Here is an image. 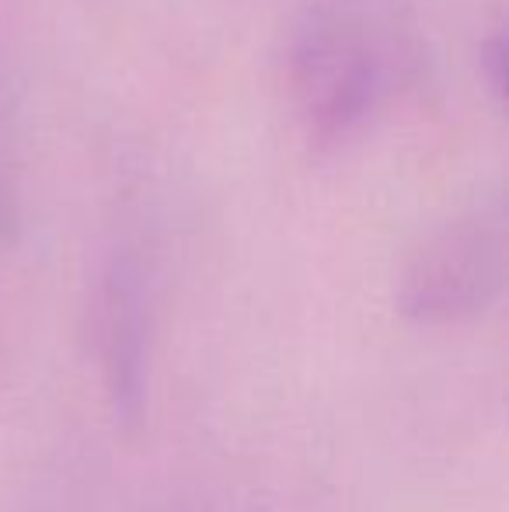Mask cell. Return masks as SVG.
I'll list each match as a JSON object with an SVG mask.
<instances>
[{
    "mask_svg": "<svg viewBox=\"0 0 509 512\" xmlns=\"http://www.w3.org/2000/svg\"><path fill=\"white\" fill-rule=\"evenodd\" d=\"M394 77L391 28L374 0H314L290 46V88L314 143L367 126Z\"/></svg>",
    "mask_w": 509,
    "mask_h": 512,
    "instance_id": "obj_1",
    "label": "cell"
},
{
    "mask_svg": "<svg viewBox=\"0 0 509 512\" xmlns=\"http://www.w3.org/2000/svg\"><path fill=\"white\" fill-rule=\"evenodd\" d=\"M506 206L489 203L422 241L401 279V310L415 324L478 317L506 286Z\"/></svg>",
    "mask_w": 509,
    "mask_h": 512,
    "instance_id": "obj_2",
    "label": "cell"
},
{
    "mask_svg": "<svg viewBox=\"0 0 509 512\" xmlns=\"http://www.w3.org/2000/svg\"><path fill=\"white\" fill-rule=\"evenodd\" d=\"M98 349L116 429L136 436L150 394V279L133 251H116L98 283Z\"/></svg>",
    "mask_w": 509,
    "mask_h": 512,
    "instance_id": "obj_3",
    "label": "cell"
},
{
    "mask_svg": "<svg viewBox=\"0 0 509 512\" xmlns=\"http://www.w3.org/2000/svg\"><path fill=\"white\" fill-rule=\"evenodd\" d=\"M503 56H506V49H503V39H492L489 46L482 49V67H489V84H492V91L496 95H503V84H506V77H503Z\"/></svg>",
    "mask_w": 509,
    "mask_h": 512,
    "instance_id": "obj_4",
    "label": "cell"
},
{
    "mask_svg": "<svg viewBox=\"0 0 509 512\" xmlns=\"http://www.w3.org/2000/svg\"><path fill=\"white\" fill-rule=\"evenodd\" d=\"M157 512H199L196 506H185V502H171V506L157 509Z\"/></svg>",
    "mask_w": 509,
    "mask_h": 512,
    "instance_id": "obj_5",
    "label": "cell"
}]
</instances>
